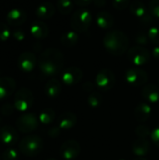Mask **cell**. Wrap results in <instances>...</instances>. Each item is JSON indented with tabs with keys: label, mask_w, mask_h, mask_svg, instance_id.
Returning <instances> with one entry per match:
<instances>
[{
	"label": "cell",
	"mask_w": 159,
	"mask_h": 160,
	"mask_svg": "<svg viewBox=\"0 0 159 160\" xmlns=\"http://www.w3.org/2000/svg\"><path fill=\"white\" fill-rule=\"evenodd\" d=\"M65 58L60 50L49 48L43 51L38 59L40 71L46 76H55L64 68Z\"/></svg>",
	"instance_id": "cell-1"
},
{
	"label": "cell",
	"mask_w": 159,
	"mask_h": 160,
	"mask_svg": "<svg viewBox=\"0 0 159 160\" xmlns=\"http://www.w3.org/2000/svg\"><path fill=\"white\" fill-rule=\"evenodd\" d=\"M103 45L107 52L114 56L123 55L127 52L129 38L126 33L120 30L108 31L103 38Z\"/></svg>",
	"instance_id": "cell-2"
},
{
	"label": "cell",
	"mask_w": 159,
	"mask_h": 160,
	"mask_svg": "<svg viewBox=\"0 0 159 160\" xmlns=\"http://www.w3.org/2000/svg\"><path fill=\"white\" fill-rule=\"evenodd\" d=\"M21 153L26 157H36L43 150V141L37 135H29L22 139L19 144Z\"/></svg>",
	"instance_id": "cell-3"
},
{
	"label": "cell",
	"mask_w": 159,
	"mask_h": 160,
	"mask_svg": "<svg viewBox=\"0 0 159 160\" xmlns=\"http://www.w3.org/2000/svg\"><path fill=\"white\" fill-rule=\"evenodd\" d=\"M92 22L91 12L85 8H82L77 9L71 16L70 23L71 27L77 33H83L88 30Z\"/></svg>",
	"instance_id": "cell-4"
},
{
	"label": "cell",
	"mask_w": 159,
	"mask_h": 160,
	"mask_svg": "<svg viewBox=\"0 0 159 160\" xmlns=\"http://www.w3.org/2000/svg\"><path fill=\"white\" fill-rule=\"evenodd\" d=\"M34 102V95L27 87L20 88L14 96V107L17 111L25 112L30 109Z\"/></svg>",
	"instance_id": "cell-5"
},
{
	"label": "cell",
	"mask_w": 159,
	"mask_h": 160,
	"mask_svg": "<svg viewBox=\"0 0 159 160\" xmlns=\"http://www.w3.org/2000/svg\"><path fill=\"white\" fill-rule=\"evenodd\" d=\"M130 12L137 17L140 22L145 25L151 24L154 22V17L152 16V14L150 13V10L147 9L146 6L144 3H142L140 0H135L130 4L129 7Z\"/></svg>",
	"instance_id": "cell-6"
},
{
	"label": "cell",
	"mask_w": 159,
	"mask_h": 160,
	"mask_svg": "<svg viewBox=\"0 0 159 160\" xmlns=\"http://www.w3.org/2000/svg\"><path fill=\"white\" fill-rule=\"evenodd\" d=\"M127 57L133 65L141 67L149 62L151 54L146 48H144L143 46L138 45L128 50Z\"/></svg>",
	"instance_id": "cell-7"
},
{
	"label": "cell",
	"mask_w": 159,
	"mask_h": 160,
	"mask_svg": "<svg viewBox=\"0 0 159 160\" xmlns=\"http://www.w3.org/2000/svg\"><path fill=\"white\" fill-rule=\"evenodd\" d=\"M39 120L34 113H25L16 120V128L22 133H30L38 127Z\"/></svg>",
	"instance_id": "cell-8"
},
{
	"label": "cell",
	"mask_w": 159,
	"mask_h": 160,
	"mask_svg": "<svg viewBox=\"0 0 159 160\" xmlns=\"http://www.w3.org/2000/svg\"><path fill=\"white\" fill-rule=\"evenodd\" d=\"M115 75L108 68L101 69L96 76V85L102 91H109L115 84Z\"/></svg>",
	"instance_id": "cell-9"
},
{
	"label": "cell",
	"mask_w": 159,
	"mask_h": 160,
	"mask_svg": "<svg viewBox=\"0 0 159 160\" xmlns=\"http://www.w3.org/2000/svg\"><path fill=\"white\" fill-rule=\"evenodd\" d=\"M125 79L127 82L129 83L130 85L140 87L147 83L148 74L143 69L134 68H129L128 70H127L125 74Z\"/></svg>",
	"instance_id": "cell-10"
},
{
	"label": "cell",
	"mask_w": 159,
	"mask_h": 160,
	"mask_svg": "<svg viewBox=\"0 0 159 160\" xmlns=\"http://www.w3.org/2000/svg\"><path fill=\"white\" fill-rule=\"evenodd\" d=\"M81 153V145L75 140H67L61 145L60 156L65 160H75Z\"/></svg>",
	"instance_id": "cell-11"
},
{
	"label": "cell",
	"mask_w": 159,
	"mask_h": 160,
	"mask_svg": "<svg viewBox=\"0 0 159 160\" xmlns=\"http://www.w3.org/2000/svg\"><path fill=\"white\" fill-rule=\"evenodd\" d=\"M83 77V72L78 67H69L62 73V82L67 86H73L79 83Z\"/></svg>",
	"instance_id": "cell-12"
},
{
	"label": "cell",
	"mask_w": 159,
	"mask_h": 160,
	"mask_svg": "<svg viewBox=\"0 0 159 160\" xmlns=\"http://www.w3.org/2000/svg\"><path fill=\"white\" fill-rule=\"evenodd\" d=\"M37 64V57L32 52H23L18 59V66L23 72H31Z\"/></svg>",
	"instance_id": "cell-13"
},
{
	"label": "cell",
	"mask_w": 159,
	"mask_h": 160,
	"mask_svg": "<svg viewBox=\"0 0 159 160\" xmlns=\"http://www.w3.org/2000/svg\"><path fill=\"white\" fill-rule=\"evenodd\" d=\"M26 20H27V14L25 13V11L18 8L10 9L6 16L7 23L14 27L23 24L26 22Z\"/></svg>",
	"instance_id": "cell-14"
},
{
	"label": "cell",
	"mask_w": 159,
	"mask_h": 160,
	"mask_svg": "<svg viewBox=\"0 0 159 160\" xmlns=\"http://www.w3.org/2000/svg\"><path fill=\"white\" fill-rule=\"evenodd\" d=\"M19 136L16 129L10 126L0 128V142L7 146H13L18 142Z\"/></svg>",
	"instance_id": "cell-15"
},
{
	"label": "cell",
	"mask_w": 159,
	"mask_h": 160,
	"mask_svg": "<svg viewBox=\"0 0 159 160\" xmlns=\"http://www.w3.org/2000/svg\"><path fill=\"white\" fill-rule=\"evenodd\" d=\"M16 82L13 78L5 76L0 77V100L7 99L15 91Z\"/></svg>",
	"instance_id": "cell-16"
},
{
	"label": "cell",
	"mask_w": 159,
	"mask_h": 160,
	"mask_svg": "<svg viewBox=\"0 0 159 160\" xmlns=\"http://www.w3.org/2000/svg\"><path fill=\"white\" fill-rule=\"evenodd\" d=\"M30 33L35 38L43 39L46 38L49 35V27L45 22L41 21H35L30 26Z\"/></svg>",
	"instance_id": "cell-17"
},
{
	"label": "cell",
	"mask_w": 159,
	"mask_h": 160,
	"mask_svg": "<svg viewBox=\"0 0 159 160\" xmlns=\"http://www.w3.org/2000/svg\"><path fill=\"white\" fill-rule=\"evenodd\" d=\"M97 25L103 30L111 29L114 24L113 16L108 11H100L97 15Z\"/></svg>",
	"instance_id": "cell-18"
},
{
	"label": "cell",
	"mask_w": 159,
	"mask_h": 160,
	"mask_svg": "<svg viewBox=\"0 0 159 160\" xmlns=\"http://www.w3.org/2000/svg\"><path fill=\"white\" fill-rule=\"evenodd\" d=\"M58 123L61 130H69L77 124V116L71 112H66L60 115Z\"/></svg>",
	"instance_id": "cell-19"
},
{
	"label": "cell",
	"mask_w": 159,
	"mask_h": 160,
	"mask_svg": "<svg viewBox=\"0 0 159 160\" xmlns=\"http://www.w3.org/2000/svg\"><path fill=\"white\" fill-rule=\"evenodd\" d=\"M55 13V7L51 2H43L36 8V15L41 20H48Z\"/></svg>",
	"instance_id": "cell-20"
},
{
	"label": "cell",
	"mask_w": 159,
	"mask_h": 160,
	"mask_svg": "<svg viewBox=\"0 0 159 160\" xmlns=\"http://www.w3.org/2000/svg\"><path fill=\"white\" fill-rule=\"evenodd\" d=\"M142 98L151 103H157L159 101V87L156 84H146L142 91Z\"/></svg>",
	"instance_id": "cell-21"
},
{
	"label": "cell",
	"mask_w": 159,
	"mask_h": 160,
	"mask_svg": "<svg viewBox=\"0 0 159 160\" xmlns=\"http://www.w3.org/2000/svg\"><path fill=\"white\" fill-rule=\"evenodd\" d=\"M132 151L139 158H143L150 151V143H149V142L146 139L139 138V139H137L133 142V144H132Z\"/></svg>",
	"instance_id": "cell-22"
},
{
	"label": "cell",
	"mask_w": 159,
	"mask_h": 160,
	"mask_svg": "<svg viewBox=\"0 0 159 160\" xmlns=\"http://www.w3.org/2000/svg\"><path fill=\"white\" fill-rule=\"evenodd\" d=\"M62 87H61V83L60 82L55 79V78H52L50 79L44 88L45 94L47 97L51 98H54L56 97H58L61 93Z\"/></svg>",
	"instance_id": "cell-23"
},
{
	"label": "cell",
	"mask_w": 159,
	"mask_h": 160,
	"mask_svg": "<svg viewBox=\"0 0 159 160\" xmlns=\"http://www.w3.org/2000/svg\"><path fill=\"white\" fill-rule=\"evenodd\" d=\"M152 110L149 104L147 103H140L136 108H135V118L139 121V122H144L146 121L150 115H151Z\"/></svg>",
	"instance_id": "cell-24"
},
{
	"label": "cell",
	"mask_w": 159,
	"mask_h": 160,
	"mask_svg": "<svg viewBox=\"0 0 159 160\" xmlns=\"http://www.w3.org/2000/svg\"><path fill=\"white\" fill-rule=\"evenodd\" d=\"M60 41H61L62 45L65 47H73L79 41V35L74 30L73 31H67L61 36Z\"/></svg>",
	"instance_id": "cell-25"
},
{
	"label": "cell",
	"mask_w": 159,
	"mask_h": 160,
	"mask_svg": "<svg viewBox=\"0 0 159 160\" xmlns=\"http://www.w3.org/2000/svg\"><path fill=\"white\" fill-rule=\"evenodd\" d=\"M55 118V112L51 108H46L42 110L38 115V120L44 125H49L53 122Z\"/></svg>",
	"instance_id": "cell-26"
},
{
	"label": "cell",
	"mask_w": 159,
	"mask_h": 160,
	"mask_svg": "<svg viewBox=\"0 0 159 160\" xmlns=\"http://www.w3.org/2000/svg\"><path fill=\"white\" fill-rule=\"evenodd\" d=\"M56 7L61 14L67 15L72 12L74 8V2H72V0H57Z\"/></svg>",
	"instance_id": "cell-27"
},
{
	"label": "cell",
	"mask_w": 159,
	"mask_h": 160,
	"mask_svg": "<svg viewBox=\"0 0 159 160\" xmlns=\"http://www.w3.org/2000/svg\"><path fill=\"white\" fill-rule=\"evenodd\" d=\"M103 101V98H102V95L99 93V92H97V91H92L89 95H88V98H87V103L88 105L91 107V108H98L101 103Z\"/></svg>",
	"instance_id": "cell-28"
},
{
	"label": "cell",
	"mask_w": 159,
	"mask_h": 160,
	"mask_svg": "<svg viewBox=\"0 0 159 160\" xmlns=\"http://www.w3.org/2000/svg\"><path fill=\"white\" fill-rule=\"evenodd\" d=\"M11 36L9 27L5 22H0V41L7 40Z\"/></svg>",
	"instance_id": "cell-29"
},
{
	"label": "cell",
	"mask_w": 159,
	"mask_h": 160,
	"mask_svg": "<svg viewBox=\"0 0 159 160\" xmlns=\"http://www.w3.org/2000/svg\"><path fill=\"white\" fill-rule=\"evenodd\" d=\"M149 39L156 45H159V28L156 26H152L148 30Z\"/></svg>",
	"instance_id": "cell-30"
},
{
	"label": "cell",
	"mask_w": 159,
	"mask_h": 160,
	"mask_svg": "<svg viewBox=\"0 0 159 160\" xmlns=\"http://www.w3.org/2000/svg\"><path fill=\"white\" fill-rule=\"evenodd\" d=\"M2 158L3 160H18L19 154L15 149L8 148L6 151H4V153L2 155Z\"/></svg>",
	"instance_id": "cell-31"
},
{
	"label": "cell",
	"mask_w": 159,
	"mask_h": 160,
	"mask_svg": "<svg viewBox=\"0 0 159 160\" xmlns=\"http://www.w3.org/2000/svg\"><path fill=\"white\" fill-rule=\"evenodd\" d=\"M135 133L140 137V138H144L146 139V137L150 136L151 134V131H150V128L145 126V125H140L136 128L135 129Z\"/></svg>",
	"instance_id": "cell-32"
},
{
	"label": "cell",
	"mask_w": 159,
	"mask_h": 160,
	"mask_svg": "<svg viewBox=\"0 0 159 160\" xmlns=\"http://www.w3.org/2000/svg\"><path fill=\"white\" fill-rule=\"evenodd\" d=\"M112 4L115 9L117 10H125L128 7H130V0H112Z\"/></svg>",
	"instance_id": "cell-33"
},
{
	"label": "cell",
	"mask_w": 159,
	"mask_h": 160,
	"mask_svg": "<svg viewBox=\"0 0 159 160\" xmlns=\"http://www.w3.org/2000/svg\"><path fill=\"white\" fill-rule=\"evenodd\" d=\"M149 10L153 17L159 19V0H151Z\"/></svg>",
	"instance_id": "cell-34"
},
{
	"label": "cell",
	"mask_w": 159,
	"mask_h": 160,
	"mask_svg": "<svg viewBox=\"0 0 159 160\" xmlns=\"http://www.w3.org/2000/svg\"><path fill=\"white\" fill-rule=\"evenodd\" d=\"M148 34L146 35L144 32H138L135 36V41L140 45V46H144V45H147L148 43Z\"/></svg>",
	"instance_id": "cell-35"
},
{
	"label": "cell",
	"mask_w": 159,
	"mask_h": 160,
	"mask_svg": "<svg viewBox=\"0 0 159 160\" xmlns=\"http://www.w3.org/2000/svg\"><path fill=\"white\" fill-rule=\"evenodd\" d=\"M14 105L10 104V103H5L4 105H2L1 109H0V112L2 113V115H5V116H10L13 112H14Z\"/></svg>",
	"instance_id": "cell-36"
},
{
	"label": "cell",
	"mask_w": 159,
	"mask_h": 160,
	"mask_svg": "<svg viewBox=\"0 0 159 160\" xmlns=\"http://www.w3.org/2000/svg\"><path fill=\"white\" fill-rule=\"evenodd\" d=\"M11 35H12L13 38L18 41H22L25 38V33L22 29H14L11 32Z\"/></svg>",
	"instance_id": "cell-37"
},
{
	"label": "cell",
	"mask_w": 159,
	"mask_h": 160,
	"mask_svg": "<svg viewBox=\"0 0 159 160\" xmlns=\"http://www.w3.org/2000/svg\"><path fill=\"white\" fill-rule=\"evenodd\" d=\"M151 140L153 142V143L157 146L159 147V126L156 127L152 131H151Z\"/></svg>",
	"instance_id": "cell-38"
},
{
	"label": "cell",
	"mask_w": 159,
	"mask_h": 160,
	"mask_svg": "<svg viewBox=\"0 0 159 160\" xmlns=\"http://www.w3.org/2000/svg\"><path fill=\"white\" fill-rule=\"evenodd\" d=\"M60 130H61V129H60L59 127H53V128H52L49 129L48 134H49V136L52 137V138H56V137L60 134Z\"/></svg>",
	"instance_id": "cell-39"
},
{
	"label": "cell",
	"mask_w": 159,
	"mask_h": 160,
	"mask_svg": "<svg viewBox=\"0 0 159 160\" xmlns=\"http://www.w3.org/2000/svg\"><path fill=\"white\" fill-rule=\"evenodd\" d=\"M92 1H94V0H73L74 4H76L79 7H82V8L87 7L89 4H91Z\"/></svg>",
	"instance_id": "cell-40"
},
{
	"label": "cell",
	"mask_w": 159,
	"mask_h": 160,
	"mask_svg": "<svg viewBox=\"0 0 159 160\" xmlns=\"http://www.w3.org/2000/svg\"><path fill=\"white\" fill-rule=\"evenodd\" d=\"M152 55L155 59L159 60V45H156L152 50Z\"/></svg>",
	"instance_id": "cell-41"
},
{
	"label": "cell",
	"mask_w": 159,
	"mask_h": 160,
	"mask_svg": "<svg viewBox=\"0 0 159 160\" xmlns=\"http://www.w3.org/2000/svg\"><path fill=\"white\" fill-rule=\"evenodd\" d=\"M83 89H84L86 92H90V93H91V91L94 89V84H93L92 82H85V83L83 84Z\"/></svg>",
	"instance_id": "cell-42"
},
{
	"label": "cell",
	"mask_w": 159,
	"mask_h": 160,
	"mask_svg": "<svg viewBox=\"0 0 159 160\" xmlns=\"http://www.w3.org/2000/svg\"><path fill=\"white\" fill-rule=\"evenodd\" d=\"M94 4L97 8H103L106 4V0H94Z\"/></svg>",
	"instance_id": "cell-43"
},
{
	"label": "cell",
	"mask_w": 159,
	"mask_h": 160,
	"mask_svg": "<svg viewBox=\"0 0 159 160\" xmlns=\"http://www.w3.org/2000/svg\"><path fill=\"white\" fill-rule=\"evenodd\" d=\"M133 160H147L146 158H135Z\"/></svg>",
	"instance_id": "cell-44"
},
{
	"label": "cell",
	"mask_w": 159,
	"mask_h": 160,
	"mask_svg": "<svg viewBox=\"0 0 159 160\" xmlns=\"http://www.w3.org/2000/svg\"><path fill=\"white\" fill-rule=\"evenodd\" d=\"M48 160H56V159H54V158H50V159H48Z\"/></svg>",
	"instance_id": "cell-45"
},
{
	"label": "cell",
	"mask_w": 159,
	"mask_h": 160,
	"mask_svg": "<svg viewBox=\"0 0 159 160\" xmlns=\"http://www.w3.org/2000/svg\"><path fill=\"white\" fill-rule=\"evenodd\" d=\"M119 160H126V159H119Z\"/></svg>",
	"instance_id": "cell-46"
},
{
	"label": "cell",
	"mask_w": 159,
	"mask_h": 160,
	"mask_svg": "<svg viewBox=\"0 0 159 160\" xmlns=\"http://www.w3.org/2000/svg\"><path fill=\"white\" fill-rule=\"evenodd\" d=\"M158 83H159V78H158Z\"/></svg>",
	"instance_id": "cell-47"
},
{
	"label": "cell",
	"mask_w": 159,
	"mask_h": 160,
	"mask_svg": "<svg viewBox=\"0 0 159 160\" xmlns=\"http://www.w3.org/2000/svg\"><path fill=\"white\" fill-rule=\"evenodd\" d=\"M0 121H1V119H0Z\"/></svg>",
	"instance_id": "cell-48"
}]
</instances>
